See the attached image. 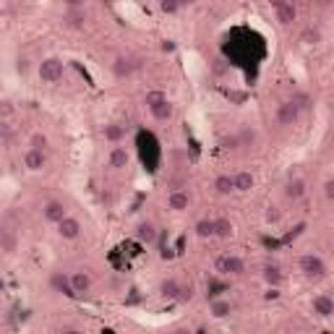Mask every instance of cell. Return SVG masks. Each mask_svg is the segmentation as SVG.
Listing matches in <instances>:
<instances>
[{
	"label": "cell",
	"instance_id": "obj_1",
	"mask_svg": "<svg viewBox=\"0 0 334 334\" xmlns=\"http://www.w3.org/2000/svg\"><path fill=\"white\" fill-rule=\"evenodd\" d=\"M146 105H149V110H152V115L157 120H167V118H170V112H172L170 102H167L162 94H157V91L146 97Z\"/></svg>",
	"mask_w": 334,
	"mask_h": 334
},
{
	"label": "cell",
	"instance_id": "obj_2",
	"mask_svg": "<svg viewBox=\"0 0 334 334\" xmlns=\"http://www.w3.org/2000/svg\"><path fill=\"white\" fill-rule=\"evenodd\" d=\"M300 269H303L306 277H324L327 274V266L319 256H303L300 258Z\"/></svg>",
	"mask_w": 334,
	"mask_h": 334
},
{
	"label": "cell",
	"instance_id": "obj_3",
	"mask_svg": "<svg viewBox=\"0 0 334 334\" xmlns=\"http://www.w3.org/2000/svg\"><path fill=\"white\" fill-rule=\"evenodd\" d=\"M39 76L45 81H57L63 76V63L57 60V57H50V60H45L39 65Z\"/></svg>",
	"mask_w": 334,
	"mask_h": 334
},
{
	"label": "cell",
	"instance_id": "obj_4",
	"mask_svg": "<svg viewBox=\"0 0 334 334\" xmlns=\"http://www.w3.org/2000/svg\"><path fill=\"white\" fill-rule=\"evenodd\" d=\"M217 269L224 274H240L246 269V264L238 256H222V258H217Z\"/></svg>",
	"mask_w": 334,
	"mask_h": 334
},
{
	"label": "cell",
	"instance_id": "obj_5",
	"mask_svg": "<svg viewBox=\"0 0 334 334\" xmlns=\"http://www.w3.org/2000/svg\"><path fill=\"white\" fill-rule=\"evenodd\" d=\"M57 232H60L63 238H68V240H73V238H79V232H81V224H79V220H73V217H65V220H60L57 222Z\"/></svg>",
	"mask_w": 334,
	"mask_h": 334
},
{
	"label": "cell",
	"instance_id": "obj_6",
	"mask_svg": "<svg viewBox=\"0 0 334 334\" xmlns=\"http://www.w3.org/2000/svg\"><path fill=\"white\" fill-rule=\"evenodd\" d=\"M298 102H285V105H279V112H277V118H279V123H285V125H290L292 120L298 118Z\"/></svg>",
	"mask_w": 334,
	"mask_h": 334
},
{
	"label": "cell",
	"instance_id": "obj_7",
	"mask_svg": "<svg viewBox=\"0 0 334 334\" xmlns=\"http://www.w3.org/2000/svg\"><path fill=\"white\" fill-rule=\"evenodd\" d=\"M313 311L319 313V316H332L334 313V303H332V298H327V295H316L313 298Z\"/></svg>",
	"mask_w": 334,
	"mask_h": 334
},
{
	"label": "cell",
	"instance_id": "obj_8",
	"mask_svg": "<svg viewBox=\"0 0 334 334\" xmlns=\"http://www.w3.org/2000/svg\"><path fill=\"white\" fill-rule=\"evenodd\" d=\"M45 217L50 222H60V220H65V206L60 201H50L45 206Z\"/></svg>",
	"mask_w": 334,
	"mask_h": 334
},
{
	"label": "cell",
	"instance_id": "obj_9",
	"mask_svg": "<svg viewBox=\"0 0 334 334\" xmlns=\"http://www.w3.org/2000/svg\"><path fill=\"white\" fill-rule=\"evenodd\" d=\"M274 11H277L282 24H290L292 19H295V8H292L290 3H274Z\"/></svg>",
	"mask_w": 334,
	"mask_h": 334
},
{
	"label": "cell",
	"instance_id": "obj_10",
	"mask_svg": "<svg viewBox=\"0 0 334 334\" xmlns=\"http://www.w3.org/2000/svg\"><path fill=\"white\" fill-rule=\"evenodd\" d=\"M24 162H27L29 170H39V167L45 165V154L37 152V149H31V152H27V157H24Z\"/></svg>",
	"mask_w": 334,
	"mask_h": 334
},
{
	"label": "cell",
	"instance_id": "obj_11",
	"mask_svg": "<svg viewBox=\"0 0 334 334\" xmlns=\"http://www.w3.org/2000/svg\"><path fill=\"white\" fill-rule=\"evenodd\" d=\"M89 285H91V279L84 272H79V274H73V277H71V287H73L76 295H79V292H84V290H89Z\"/></svg>",
	"mask_w": 334,
	"mask_h": 334
},
{
	"label": "cell",
	"instance_id": "obj_12",
	"mask_svg": "<svg viewBox=\"0 0 334 334\" xmlns=\"http://www.w3.org/2000/svg\"><path fill=\"white\" fill-rule=\"evenodd\" d=\"M232 186H235L238 191H248V188H253V175L250 172H240L235 180H232Z\"/></svg>",
	"mask_w": 334,
	"mask_h": 334
},
{
	"label": "cell",
	"instance_id": "obj_13",
	"mask_svg": "<svg viewBox=\"0 0 334 334\" xmlns=\"http://www.w3.org/2000/svg\"><path fill=\"white\" fill-rule=\"evenodd\" d=\"M214 235L217 238H230L232 235V224L227 220H214Z\"/></svg>",
	"mask_w": 334,
	"mask_h": 334
},
{
	"label": "cell",
	"instance_id": "obj_14",
	"mask_svg": "<svg viewBox=\"0 0 334 334\" xmlns=\"http://www.w3.org/2000/svg\"><path fill=\"white\" fill-rule=\"evenodd\" d=\"M186 206H188V196L180 194V191H175V194L170 196V209H175V212H183Z\"/></svg>",
	"mask_w": 334,
	"mask_h": 334
},
{
	"label": "cell",
	"instance_id": "obj_15",
	"mask_svg": "<svg viewBox=\"0 0 334 334\" xmlns=\"http://www.w3.org/2000/svg\"><path fill=\"white\" fill-rule=\"evenodd\" d=\"M110 165L112 167H125L128 165V154H125V149H112V154H110Z\"/></svg>",
	"mask_w": 334,
	"mask_h": 334
},
{
	"label": "cell",
	"instance_id": "obj_16",
	"mask_svg": "<svg viewBox=\"0 0 334 334\" xmlns=\"http://www.w3.org/2000/svg\"><path fill=\"white\" fill-rule=\"evenodd\" d=\"M196 235L198 238H212L214 235V222L212 220H201L196 224Z\"/></svg>",
	"mask_w": 334,
	"mask_h": 334
},
{
	"label": "cell",
	"instance_id": "obj_17",
	"mask_svg": "<svg viewBox=\"0 0 334 334\" xmlns=\"http://www.w3.org/2000/svg\"><path fill=\"white\" fill-rule=\"evenodd\" d=\"M214 188H217V194H230L232 188V178H227V175H222V178H217L214 180Z\"/></svg>",
	"mask_w": 334,
	"mask_h": 334
},
{
	"label": "cell",
	"instance_id": "obj_18",
	"mask_svg": "<svg viewBox=\"0 0 334 334\" xmlns=\"http://www.w3.org/2000/svg\"><path fill=\"white\" fill-rule=\"evenodd\" d=\"M303 194H306V183L303 180H292L290 186H287V196L290 198H300Z\"/></svg>",
	"mask_w": 334,
	"mask_h": 334
},
{
	"label": "cell",
	"instance_id": "obj_19",
	"mask_svg": "<svg viewBox=\"0 0 334 334\" xmlns=\"http://www.w3.org/2000/svg\"><path fill=\"white\" fill-rule=\"evenodd\" d=\"M264 277H266V282H269V285H279V282H282V274H279L277 266H266V269H264Z\"/></svg>",
	"mask_w": 334,
	"mask_h": 334
},
{
	"label": "cell",
	"instance_id": "obj_20",
	"mask_svg": "<svg viewBox=\"0 0 334 334\" xmlns=\"http://www.w3.org/2000/svg\"><path fill=\"white\" fill-rule=\"evenodd\" d=\"M162 292H165V295L167 298H180V292H183V287L178 285V282H165V285H162Z\"/></svg>",
	"mask_w": 334,
	"mask_h": 334
},
{
	"label": "cell",
	"instance_id": "obj_21",
	"mask_svg": "<svg viewBox=\"0 0 334 334\" xmlns=\"http://www.w3.org/2000/svg\"><path fill=\"white\" fill-rule=\"evenodd\" d=\"M131 71H133V63H128L125 57H118V60H115V73H118V76H128Z\"/></svg>",
	"mask_w": 334,
	"mask_h": 334
},
{
	"label": "cell",
	"instance_id": "obj_22",
	"mask_svg": "<svg viewBox=\"0 0 334 334\" xmlns=\"http://www.w3.org/2000/svg\"><path fill=\"white\" fill-rule=\"evenodd\" d=\"M53 285L57 287V290H60V292H65V295H76V292H73V287H71V282L68 279H63V277H53Z\"/></svg>",
	"mask_w": 334,
	"mask_h": 334
},
{
	"label": "cell",
	"instance_id": "obj_23",
	"mask_svg": "<svg viewBox=\"0 0 334 334\" xmlns=\"http://www.w3.org/2000/svg\"><path fill=\"white\" fill-rule=\"evenodd\" d=\"M105 136L110 141H120L123 139V128H118V125H110V128H105Z\"/></svg>",
	"mask_w": 334,
	"mask_h": 334
},
{
	"label": "cell",
	"instance_id": "obj_24",
	"mask_svg": "<svg viewBox=\"0 0 334 334\" xmlns=\"http://www.w3.org/2000/svg\"><path fill=\"white\" fill-rule=\"evenodd\" d=\"M139 238L141 240H154V227H152V224H141V227H139Z\"/></svg>",
	"mask_w": 334,
	"mask_h": 334
},
{
	"label": "cell",
	"instance_id": "obj_25",
	"mask_svg": "<svg viewBox=\"0 0 334 334\" xmlns=\"http://www.w3.org/2000/svg\"><path fill=\"white\" fill-rule=\"evenodd\" d=\"M212 311H214V316H220V319H222V316H227V313H230V306H227V303H222V300H217V303L212 306Z\"/></svg>",
	"mask_w": 334,
	"mask_h": 334
},
{
	"label": "cell",
	"instance_id": "obj_26",
	"mask_svg": "<svg viewBox=\"0 0 334 334\" xmlns=\"http://www.w3.org/2000/svg\"><path fill=\"white\" fill-rule=\"evenodd\" d=\"M45 146H47V139L42 136V133H34V136H31V149H37V152H42Z\"/></svg>",
	"mask_w": 334,
	"mask_h": 334
},
{
	"label": "cell",
	"instance_id": "obj_27",
	"mask_svg": "<svg viewBox=\"0 0 334 334\" xmlns=\"http://www.w3.org/2000/svg\"><path fill=\"white\" fill-rule=\"evenodd\" d=\"M238 141H240V144H246V146H248V144H253V141H256V133L250 131V128H246L243 133H240V139H238Z\"/></svg>",
	"mask_w": 334,
	"mask_h": 334
},
{
	"label": "cell",
	"instance_id": "obj_28",
	"mask_svg": "<svg viewBox=\"0 0 334 334\" xmlns=\"http://www.w3.org/2000/svg\"><path fill=\"white\" fill-rule=\"evenodd\" d=\"M162 11H165V13H172V11H178V3H167V0H165V3H162Z\"/></svg>",
	"mask_w": 334,
	"mask_h": 334
},
{
	"label": "cell",
	"instance_id": "obj_29",
	"mask_svg": "<svg viewBox=\"0 0 334 334\" xmlns=\"http://www.w3.org/2000/svg\"><path fill=\"white\" fill-rule=\"evenodd\" d=\"M303 37H306V39H311V42H319V31H316V29H313V31L308 29L306 34H303Z\"/></svg>",
	"mask_w": 334,
	"mask_h": 334
},
{
	"label": "cell",
	"instance_id": "obj_30",
	"mask_svg": "<svg viewBox=\"0 0 334 334\" xmlns=\"http://www.w3.org/2000/svg\"><path fill=\"white\" fill-rule=\"evenodd\" d=\"M63 334H81V332H76V329H71V332H63Z\"/></svg>",
	"mask_w": 334,
	"mask_h": 334
},
{
	"label": "cell",
	"instance_id": "obj_31",
	"mask_svg": "<svg viewBox=\"0 0 334 334\" xmlns=\"http://www.w3.org/2000/svg\"><path fill=\"white\" fill-rule=\"evenodd\" d=\"M175 334H188V332H186V329H180V332H175Z\"/></svg>",
	"mask_w": 334,
	"mask_h": 334
},
{
	"label": "cell",
	"instance_id": "obj_32",
	"mask_svg": "<svg viewBox=\"0 0 334 334\" xmlns=\"http://www.w3.org/2000/svg\"><path fill=\"white\" fill-rule=\"evenodd\" d=\"M0 287H3V282H0Z\"/></svg>",
	"mask_w": 334,
	"mask_h": 334
}]
</instances>
